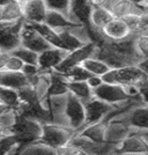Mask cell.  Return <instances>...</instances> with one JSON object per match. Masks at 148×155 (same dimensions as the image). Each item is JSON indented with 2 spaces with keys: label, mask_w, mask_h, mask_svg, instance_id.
Segmentation results:
<instances>
[{
  "label": "cell",
  "mask_w": 148,
  "mask_h": 155,
  "mask_svg": "<svg viewBox=\"0 0 148 155\" xmlns=\"http://www.w3.org/2000/svg\"><path fill=\"white\" fill-rule=\"evenodd\" d=\"M44 23L48 25L49 27L53 28L54 30L67 29V28H70L72 26L79 25L77 22H74L70 16H67V15H65L63 13H59V12H54V11H48Z\"/></svg>",
  "instance_id": "44dd1931"
},
{
  "label": "cell",
  "mask_w": 148,
  "mask_h": 155,
  "mask_svg": "<svg viewBox=\"0 0 148 155\" xmlns=\"http://www.w3.org/2000/svg\"><path fill=\"white\" fill-rule=\"evenodd\" d=\"M14 56H16L18 58H20L25 64L29 65H37L38 64V54L37 52L32 51L30 49H27L25 46H19L18 49H15L13 52Z\"/></svg>",
  "instance_id": "f1b7e54d"
},
{
  "label": "cell",
  "mask_w": 148,
  "mask_h": 155,
  "mask_svg": "<svg viewBox=\"0 0 148 155\" xmlns=\"http://www.w3.org/2000/svg\"><path fill=\"white\" fill-rule=\"evenodd\" d=\"M21 45L37 53L51 48V45L43 38V36L35 29V27L27 22H23L21 29Z\"/></svg>",
  "instance_id": "9c48e42d"
},
{
  "label": "cell",
  "mask_w": 148,
  "mask_h": 155,
  "mask_svg": "<svg viewBox=\"0 0 148 155\" xmlns=\"http://www.w3.org/2000/svg\"><path fill=\"white\" fill-rule=\"evenodd\" d=\"M20 154H21V150H20L19 146H18L16 148H14L13 150H11L7 155H20Z\"/></svg>",
  "instance_id": "60d3db41"
},
{
  "label": "cell",
  "mask_w": 148,
  "mask_h": 155,
  "mask_svg": "<svg viewBox=\"0 0 148 155\" xmlns=\"http://www.w3.org/2000/svg\"><path fill=\"white\" fill-rule=\"evenodd\" d=\"M113 19L108 7H91L89 14V23L86 27L89 31H101Z\"/></svg>",
  "instance_id": "2e32d148"
},
{
  "label": "cell",
  "mask_w": 148,
  "mask_h": 155,
  "mask_svg": "<svg viewBox=\"0 0 148 155\" xmlns=\"http://www.w3.org/2000/svg\"><path fill=\"white\" fill-rule=\"evenodd\" d=\"M68 93L84 103L94 97L93 89L88 86L87 81H68Z\"/></svg>",
  "instance_id": "cb8c5ba5"
},
{
  "label": "cell",
  "mask_w": 148,
  "mask_h": 155,
  "mask_svg": "<svg viewBox=\"0 0 148 155\" xmlns=\"http://www.w3.org/2000/svg\"><path fill=\"white\" fill-rule=\"evenodd\" d=\"M103 82L104 81L103 79H102V77H97V75H90L87 79V84H88V86H89L93 91H95L96 88H98Z\"/></svg>",
  "instance_id": "8d00e7d4"
},
{
  "label": "cell",
  "mask_w": 148,
  "mask_h": 155,
  "mask_svg": "<svg viewBox=\"0 0 148 155\" xmlns=\"http://www.w3.org/2000/svg\"><path fill=\"white\" fill-rule=\"evenodd\" d=\"M108 8L113 18L118 19H124L131 14L139 13L141 11V8L133 0H111Z\"/></svg>",
  "instance_id": "e0dca14e"
},
{
  "label": "cell",
  "mask_w": 148,
  "mask_h": 155,
  "mask_svg": "<svg viewBox=\"0 0 148 155\" xmlns=\"http://www.w3.org/2000/svg\"><path fill=\"white\" fill-rule=\"evenodd\" d=\"M138 32H148V9H142L138 13V22L135 34Z\"/></svg>",
  "instance_id": "836d02e7"
},
{
  "label": "cell",
  "mask_w": 148,
  "mask_h": 155,
  "mask_svg": "<svg viewBox=\"0 0 148 155\" xmlns=\"http://www.w3.org/2000/svg\"><path fill=\"white\" fill-rule=\"evenodd\" d=\"M120 116L126 120L132 130L148 131V105L139 103Z\"/></svg>",
  "instance_id": "4fadbf2b"
},
{
  "label": "cell",
  "mask_w": 148,
  "mask_h": 155,
  "mask_svg": "<svg viewBox=\"0 0 148 155\" xmlns=\"http://www.w3.org/2000/svg\"><path fill=\"white\" fill-rule=\"evenodd\" d=\"M101 34L105 41L109 42H120L134 36V32L125 20L113 18L107 26L101 30Z\"/></svg>",
  "instance_id": "30bf717a"
},
{
  "label": "cell",
  "mask_w": 148,
  "mask_h": 155,
  "mask_svg": "<svg viewBox=\"0 0 148 155\" xmlns=\"http://www.w3.org/2000/svg\"><path fill=\"white\" fill-rule=\"evenodd\" d=\"M97 51H98V45L96 43L88 42V43L84 44L81 48H79L77 50L67 52L66 57L61 61V64L56 68V71L59 72V73H65L72 67L81 65L86 59L96 57Z\"/></svg>",
  "instance_id": "5b68a950"
},
{
  "label": "cell",
  "mask_w": 148,
  "mask_h": 155,
  "mask_svg": "<svg viewBox=\"0 0 148 155\" xmlns=\"http://www.w3.org/2000/svg\"><path fill=\"white\" fill-rule=\"evenodd\" d=\"M8 109H9V108H7L6 105H4L2 103H0V116H1L4 112H6Z\"/></svg>",
  "instance_id": "7bdbcfd3"
},
{
  "label": "cell",
  "mask_w": 148,
  "mask_h": 155,
  "mask_svg": "<svg viewBox=\"0 0 148 155\" xmlns=\"http://www.w3.org/2000/svg\"><path fill=\"white\" fill-rule=\"evenodd\" d=\"M23 66H25V63H23L21 59L18 58L16 56H14L13 53L9 54V58H8V60H7L6 71L22 72Z\"/></svg>",
  "instance_id": "e575fe53"
},
{
  "label": "cell",
  "mask_w": 148,
  "mask_h": 155,
  "mask_svg": "<svg viewBox=\"0 0 148 155\" xmlns=\"http://www.w3.org/2000/svg\"><path fill=\"white\" fill-rule=\"evenodd\" d=\"M102 79L104 82L108 84H119L123 87H136L143 80H146L147 77L139 68L138 64H131L117 68H111L107 74H104Z\"/></svg>",
  "instance_id": "3957f363"
},
{
  "label": "cell",
  "mask_w": 148,
  "mask_h": 155,
  "mask_svg": "<svg viewBox=\"0 0 148 155\" xmlns=\"http://www.w3.org/2000/svg\"><path fill=\"white\" fill-rule=\"evenodd\" d=\"M105 130V141L117 145L124 140L131 133L132 129L122 116H117L109 119Z\"/></svg>",
  "instance_id": "8fae6325"
},
{
  "label": "cell",
  "mask_w": 148,
  "mask_h": 155,
  "mask_svg": "<svg viewBox=\"0 0 148 155\" xmlns=\"http://www.w3.org/2000/svg\"><path fill=\"white\" fill-rule=\"evenodd\" d=\"M12 1H14V0H0V8L4 6H6V5H8V4H11Z\"/></svg>",
  "instance_id": "b9f144b4"
},
{
  "label": "cell",
  "mask_w": 148,
  "mask_h": 155,
  "mask_svg": "<svg viewBox=\"0 0 148 155\" xmlns=\"http://www.w3.org/2000/svg\"><path fill=\"white\" fill-rule=\"evenodd\" d=\"M18 2H20L21 5H23V4H27V2H29V1H32V0H16Z\"/></svg>",
  "instance_id": "bcb514c9"
},
{
  "label": "cell",
  "mask_w": 148,
  "mask_h": 155,
  "mask_svg": "<svg viewBox=\"0 0 148 155\" xmlns=\"http://www.w3.org/2000/svg\"><path fill=\"white\" fill-rule=\"evenodd\" d=\"M81 65L90 75H97V77H103L104 74H107L111 70L109 65L97 57L86 59Z\"/></svg>",
  "instance_id": "d4e9b609"
},
{
  "label": "cell",
  "mask_w": 148,
  "mask_h": 155,
  "mask_svg": "<svg viewBox=\"0 0 148 155\" xmlns=\"http://www.w3.org/2000/svg\"><path fill=\"white\" fill-rule=\"evenodd\" d=\"M143 132L145 131L132 130L129 136L116 145L113 155L148 153V140L146 139Z\"/></svg>",
  "instance_id": "8992f818"
},
{
  "label": "cell",
  "mask_w": 148,
  "mask_h": 155,
  "mask_svg": "<svg viewBox=\"0 0 148 155\" xmlns=\"http://www.w3.org/2000/svg\"><path fill=\"white\" fill-rule=\"evenodd\" d=\"M48 7L44 0H32L22 5L23 21L30 25L43 23L48 14Z\"/></svg>",
  "instance_id": "9a60e30c"
},
{
  "label": "cell",
  "mask_w": 148,
  "mask_h": 155,
  "mask_svg": "<svg viewBox=\"0 0 148 155\" xmlns=\"http://www.w3.org/2000/svg\"><path fill=\"white\" fill-rule=\"evenodd\" d=\"M145 155H148V153H146V154H145Z\"/></svg>",
  "instance_id": "c3c4849f"
},
{
  "label": "cell",
  "mask_w": 148,
  "mask_h": 155,
  "mask_svg": "<svg viewBox=\"0 0 148 155\" xmlns=\"http://www.w3.org/2000/svg\"><path fill=\"white\" fill-rule=\"evenodd\" d=\"M57 31H58L60 42H61V49L65 51H73V50H77L84 44H86V42H84L80 37H77L70 28L57 30Z\"/></svg>",
  "instance_id": "7402d4cb"
},
{
  "label": "cell",
  "mask_w": 148,
  "mask_h": 155,
  "mask_svg": "<svg viewBox=\"0 0 148 155\" xmlns=\"http://www.w3.org/2000/svg\"><path fill=\"white\" fill-rule=\"evenodd\" d=\"M140 8H142V9H148V0H145L142 2L141 5H140Z\"/></svg>",
  "instance_id": "f6af8a7d"
},
{
  "label": "cell",
  "mask_w": 148,
  "mask_h": 155,
  "mask_svg": "<svg viewBox=\"0 0 148 155\" xmlns=\"http://www.w3.org/2000/svg\"><path fill=\"white\" fill-rule=\"evenodd\" d=\"M65 120H66V125L73 131H75L77 133L86 126L84 103L70 93L66 96Z\"/></svg>",
  "instance_id": "277c9868"
},
{
  "label": "cell",
  "mask_w": 148,
  "mask_h": 155,
  "mask_svg": "<svg viewBox=\"0 0 148 155\" xmlns=\"http://www.w3.org/2000/svg\"><path fill=\"white\" fill-rule=\"evenodd\" d=\"M138 66H139V68L143 72V74L148 78V58L141 59V60L138 63Z\"/></svg>",
  "instance_id": "ab89813d"
},
{
  "label": "cell",
  "mask_w": 148,
  "mask_h": 155,
  "mask_svg": "<svg viewBox=\"0 0 148 155\" xmlns=\"http://www.w3.org/2000/svg\"><path fill=\"white\" fill-rule=\"evenodd\" d=\"M90 7H108L111 0H87Z\"/></svg>",
  "instance_id": "74e56055"
},
{
  "label": "cell",
  "mask_w": 148,
  "mask_h": 155,
  "mask_svg": "<svg viewBox=\"0 0 148 155\" xmlns=\"http://www.w3.org/2000/svg\"><path fill=\"white\" fill-rule=\"evenodd\" d=\"M54 152H56V155H87L80 147H77L71 142L56 148Z\"/></svg>",
  "instance_id": "d6a6232c"
},
{
  "label": "cell",
  "mask_w": 148,
  "mask_h": 155,
  "mask_svg": "<svg viewBox=\"0 0 148 155\" xmlns=\"http://www.w3.org/2000/svg\"><path fill=\"white\" fill-rule=\"evenodd\" d=\"M11 133L16 138L18 146L22 152L27 146L39 140L42 134V123L16 112L15 123L11 129Z\"/></svg>",
  "instance_id": "6da1fadb"
},
{
  "label": "cell",
  "mask_w": 148,
  "mask_h": 155,
  "mask_svg": "<svg viewBox=\"0 0 148 155\" xmlns=\"http://www.w3.org/2000/svg\"><path fill=\"white\" fill-rule=\"evenodd\" d=\"M9 52H2L0 51V71H5L6 70L7 60L9 58Z\"/></svg>",
  "instance_id": "f35d334b"
},
{
  "label": "cell",
  "mask_w": 148,
  "mask_h": 155,
  "mask_svg": "<svg viewBox=\"0 0 148 155\" xmlns=\"http://www.w3.org/2000/svg\"><path fill=\"white\" fill-rule=\"evenodd\" d=\"M23 22V20L18 21L0 31V51L12 53L15 49L21 46V29Z\"/></svg>",
  "instance_id": "7c38bea8"
},
{
  "label": "cell",
  "mask_w": 148,
  "mask_h": 155,
  "mask_svg": "<svg viewBox=\"0 0 148 155\" xmlns=\"http://www.w3.org/2000/svg\"><path fill=\"white\" fill-rule=\"evenodd\" d=\"M93 94H94V97L111 105H116L131 98L125 87L115 84H108V82H103L98 88L93 91Z\"/></svg>",
  "instance_id": "52a82bcc"
},
{
  "label": "cell",
  "mask_w": 148,
  "mask_h": 155,
  "mask_svg": "<svg viewBox=\"0 0 148 155\" xmlns=\"http://www.w3.org/2000/svg\"><path fill=\"white\" fill-rule=\"evenodd\" d=\"M0 20L1 21H8V22H18L23 20L22 13V5L16 0L12 1L6 6L0 8Z\"/></svg>",
  "instance_id": "603a6c76"
},
{
  "label": "cell",
  "mask_w": 148,
  "mask_h": 155,
  "mask_svg": "<svg viewBox=\"0 0 148 155\" xmlns=\"http://www.w3.org/2000/svg\"><path fill=\"white\" fill-rule=\"evenodd\" d=\"M35 27V29L43 36V38L53 48H59L61 49V42H60V37L57 30H54L53 28L49 27L48 25L43 23H37V25H32Z\"/></svg>",
  "instance_id": "4316f807"
},
{
  "label": "cell",
  "mask_w": 148,
  "mask_h": 155,
  "mask_svg": "<svg viewBox=\"0 0 148 155\" xmlns=\"http://www.w3.org/2000/svg\"><path fill=\"white\" fill-rule=\"evenodd\" d=\"M18 147V140L13 134H8L0 139V155H7Z\"/></svg>",
  "instance_id": "1f68e13d"
},
{
  "label": "cell",
  "mask_w": 148,
  "mask_h": 155,
  "mask_svg": "<svg viewBox=\"0 0 148 155\" xmlns=\"http://www.w3.org/2000/svg\"><path fill=\"white\" fill-rule=\"evenodd\" d=\"M133 1H134V2L136 4V5H138V6L140 7V5H141V4L143 2V1H145V0H133Z\"/></svg>",
  "instance_id": "7dc6e473"
},
{
  "label": "cell",
  "mask_w": 148,
  "mask_h": 155,
  "mask_svg": "<svg viewBox=\"0 0 148 155\" xmlns=\"http://www.w3.org/2000/svg\"><path fill=\"white\" fill-rule=\"evenodd\" d=\"M67 54V51L59 48H53L41 52L38 54V67L42 73L56 71V68L61 64V61Z\"/></svg>",
  "instance_id": "5bb4252c"
},
{
  "label": "cell",
  "mask_w": 148,
  "mask_h": 155,
  "mask_svg": "<svg viewBox=\"0 0 148 155\" xmlns=\"http://www.w3.org/2000/svg\"><path fill=\"white\" fill-rule=\"evenodd\" d=\"M68 94V80L63 73L57 71L50 72V86L46 97L61 96ZM45 97V98H46Z\"/></svg>",
  "instance_id": "d6986e66"
},
{
  "label": "cell",
  "mask_w": 148,
  "mask_h": 155,
  "mask_svg": "<svg viewBox=\"0 0 148 155\" xmlns=\"http://www.w3.org/2000/svg\"><path fill=\"white\" fill-rule=\"evenodd\" d=\"M28 84V79L22 72H12L6 70L0 71V87H7L20 91Z\"/></svg>",
  "instance_id": "ac0fdd59"
},
{
  "label": "cell",
  "mask_w": 148,
  "mask_h": 155,
  "mask_svg": "<svg viewBox=\"0 0 148 155\" xmlns=\"http://www.w3.org/2000/svg\"><path fill=\"white\" fill-rule=\"evenodd\" d=\"M0 103L6 105L9 109L16 111L21 105L19 91L16 89L7 88V87H0Z\"/></svg>",
  "instance_id": "484cf974"
},
{
  "label": "cell",
  "mask_w": 148,
  "mask_h": 155,
  "mask_svg": "<svg viewBox=\"0 0 148 155\" xmlns=\"http://www.w3.org/2000/svg\"><path fill=\"white\" fill-rule=\"evenodd\" d=\"M105 130H107V123L100 122L96 124L86 125L80 132H77V134L84 137L86 139L93 142L102 143V142H105Z\"/></svg>",
  "instance_id": "ffe728a7"
},
{
  "label": "cell",
  "mask_w": 148,
  "mask_h": 155,
  "mask_svg": "<svg viewBox=\"0 0 148 155\" xmlns=\"http://www.w3.org/2000/svg\"><path fill=\"white\" fill-rule=\"evenodd\" d=\"M8 134H9V133H8V132H6L5 130L1 127V125H0V139H1V138H4L5 136H8Z\"/></svg>",
  "instance_id": "ee69618b"
},
{
  "label": "cell",
  "mask_w": 148,
  "mask_h": 155,
  "mask_svg": "<svg viewBox=\"0 0 148 155\" xmlns=\"http://www.w3.org/2000/svg\"><path fill=\"white\" fill-rule=\"evenodd\" d=\"M138 91H139V96L140 100L143 104L148 105V78L146 80H143L141 84H139L136 86Z\"/></svg>",
  "instance_id": "d590c367"
},
{
  "label": "cell",
  "mask_w": 148,
  "mask_h": 155,
  "mask_svg": "<svg viewBox=\"0 0 148 155\" xmlns=\"http://www.w3.org/2000/svg\"><path fill=\"white\" fill-rule=\"evenodd\" d=\"M75 134L77 132L66 125L49 122L42 124V134L37 142L56 149L66 143H70Z\"/></svg>",
  "instance_id": "7a4b0ae2"
},
{
  "label": "cell",
  "mask_w": 148,
  "mask_h": 155,
  "mask_svg": "<svg viewBox=\"0 0 148 155\" xmlns=\"http://www.w3.org/2000/svg\"><path fill=\"white\" fill-rule=\"evenodd\" d=\"M63 74L67 78L68 81H87V79L90 77V74L82 67V65L74 66Z\"/></svg>",
  "instance_id": "4dcf8cb0"
},
{
  "label": "cell",
  "mask_w": 148,
  "mask_h": 155,
  "mask_svg": "<svg viewBox=\"0 0 148 155\" xmlns=\"http://www.w3.org/2000/svg\"><path fill=\"white\" fill-rule=\"evenodd\" d=\"M113 109V105L101 101L96 97H91L89 101L84 102L86 110V125L104 122L110 112Z\"/></svg>",
  "instance_id": "ba28073f"
},
{
  "label": "cell",
  "mask_w": 148,
  "mask_h": 155,
  "mask_svg": "<svg viewBox=\"0 0 148 155\" xmlns=\"http://www.w3.org/2000/svg\"><path fill=\"white\" fill-rule=\"evenodd\" d=\"M44 2L49 11L59 12V13H63L71 18L72 0H44Z\"/></svg>",
  "instance_id": "f546056e"
},
{
  "label": "cell",
  "mask_w": 148,
  "mask_h": 155,
  "mask_svg": "<svg viewBox=\"0 0 148 155\" xmlns=\"http://www.w3.org/2000/svg\"><path fill=\"white\" fill-rule=\"evenodd\" d=\"M134 49L139 59L148 58V32H138L133 36Z\"/></svg>",
  "instance_id": "83f0119b"
}]
</instances>
